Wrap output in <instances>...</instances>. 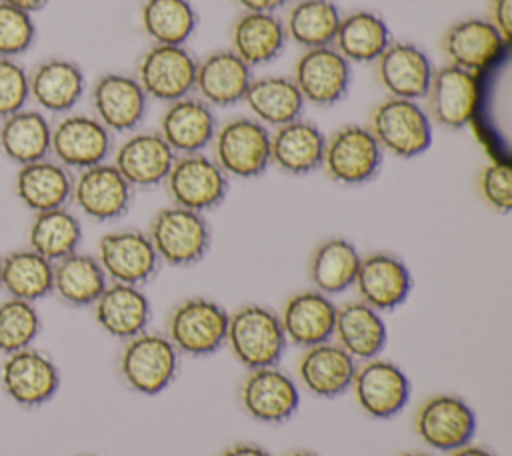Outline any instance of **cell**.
<instances>
[{
  "label": "cell",
  "mask_w": 512,
  "mask_h": 456,
  "mask_svg": "<svg viewBox=\"0 0 512 456\" xmlns=\"http://www.w3.org/2000/svg\"><path fill=\"white\" fill-rule=\"evenodd\" d=\"M400 456H430V454H426V452H404Z\"/></svg>",
  "instance_id": "obj_53"
},
{
  "label": "cell",
  "mask_w": 512,
  "mask_h": 456,
  "mask_svg": "<svg viewBox=\"0 0 512 456\" xmlns=\"http://www.w3.org/2000/svg\"><path fill=\"white\" fill-rule=\"evenodd\" d=\"M450 456H494L490 450L482 448V446H476V444H466L458 450H452Z\"/></svg>",
  "instance_id": "obj_51"
},
{
  "label": "cell",
  "mask_w": 512,
  "mask_h": 456,
  "mask_svg": "<svg viewBox=\"0 0 512 456\" xmlns=\"http://www.w3.org/2000/svg\"><path fill=\"white\" fill-rule=\"evenodd\" d=\"M96 258L110 282L140 288L148 284L160 268V258L148 234L132 228L102 234Z\"/></svg>",
  "instance_id": "obj_13"
},
{
  "label": "cell",
  "mask_w": 512,
  "mask_h": 456,
  "mask_svg": "<svg viewBox=\"0 0 512 456\" xmlns=\"http://www.w3.org/2000/svg\"><path fill=\"white\" fill-rule=\"evenodd\" d=\"M332 340L356 362L378 358L388 342V328L382 312L374 310L362 300L336 308Z\"/></svg>",
  "instance_id": "obj_32"
},
{
  "label": "cell",
  "mask_w": 512,
  "mask_h": 456,
  "mask_svg": "<svg viewBox=\"0 0 512 456\" xmlns=\"http://www.w3.org/2000/svg\"><path fill=\"white\" fill-rule=\"evenodd\" d=\"M112 152V132L92 114L68 112L52 124L50 156L68 170H84L106 162Z\"/></svg>",
  "instance_id": "obj_12"
},
{
  "label": "cell",
  "mask_w": 512,
  "mask_h": 456,
  "mask_svg": "<svg viewBox=\"0 0 512 456\" xmlns=\"http://www.w3.org/2000/svg\"><path fill=\"white\" fill-rule=\"evenodd\" d=\"M74 176L52 156L18 166L12 182L16 200L32 214L64 208L72 198Z\"/></svg>",
  "instance_id": "obj_25"
},
{
  "label": "cell",
  "mask_w": 512,
  "mask_h": 456,
  "mask_svg": "<svg viewBox=\"0 0 512 456\" xmlns=\"http://www.w3.org/2000/svg\"><path fill=\"white\" fill-rule=\"evenodd\" d=\"M390 42V28L382 16L370 10H356L340 18L332 46L346 62L366 64L376 62Z\"/></svg>",
  "instance_id": "obj_37"
},
{
  "label": "cell",
  "mask_w": 512,
  "mask_h": 456,
  "mask_svg": "<svg viewBox=\"0 0 512 456\" xmlns=\"http://www.w3.org/2000/svg\"><path fill=\"white\" fill-rule=\"evenodd\" d=\"M180 354L164 334L142 332L126 340L120 352V376L124 384L142 394L156 396L176 378Z\"/></svg>",
  "instance_id": "obj_3"
},
{
  "label": "cell",
  "mask_w": 512,
  "mask_h": 456,
  "mask_svg": "<svg viewBox=\"0 0 512 456\" xmlns=\"http://www.w3.org/2000/svg\"><path fill=\"white\" fill-rule=\"evenodd\" d=\"M30 100L40 112L64 116L76 108L86 90L82 68L68 58H44L28 72Z\"/></svg>",
  "instance_id": "obj_22"
},
{
  "label": "cell",
  "mask_w": 512,
  "mask_h": 456,
  "mask_svg": "<svg viewBox=\"0 0 512 456\" xmlns=\"http://www.w3.org/2000/svg\"><path fill=\"white\" fill-rule=\"evenodd\" d=\"M214 160L230 178H256L270 166V130L256 118H232L214 134Z\"/></svg>",
  "instance_id": "obj_6"
},
{
  "label": "cell",
  "mask_w": 512,
  "mask_h": 456,
  "mask_svg": "<svg viewBox=\"0 0 512 456\" xmlns=\"http://www.w3.org/2000/svg\"><path fill=\"white\" fill-rule=\"evenodd\" d=\"M286 40L284 22L276 14L244 12L232 26L230 50L250 68H256L276 60L282 54Z\"/></svg>",
  "instance_id": "obj_33"
},
{
  "label": "cell",
  "mask_w": 512,
  "mask_h": 456,
  "mask_svg": "<svg viewBox=\"0 0 512 456\" xmlns=\"http://www.w3.org/2000/svg\"><path fill=\"white\" fill-rule=\"evenodd\" d=\"M242 102L266 128H278L300 118L306 104L294 80L288 76L252 78Z\"/></svg>",
  "instance_id": "obj_36"
},
{
  "label": "cell",
  "mask_w": 512,
  "mask_h": 456,
  "mask_svg": "<svg viewBox=\"0 0 512 456\" xmlns=\"http://www.w3.org/2000/svg\"><path fill=\"white\" fill-rule=\"evenodd\" d=\"M166 328V338L178 354L210 356L226 344L228 312L210 298L190 296L172 308Z\"/></svg>",
  "instance_id": "obj_2"
},
{
  "label": "cell",
  "mask_w": 512,
  "mask_h": 456,
  "mask_svg": "<svg viewBox=\"0 0 512 456\" xmlns=\"http://www.w3.org/2000/svg\"><path fill=\"white\" fill-rule=\"evenodd\" d=\"M278 318L288 342L310 348L332 340L336 304L318 290H302L284 302Z\"/></svg>",
  "instance_id": "obj_27"
},
{
  "label": "cell",
  "mask_w": 512,
  "mask_h": 456,
  "mask_svg": "<svg viewBox=\"0 0 512 456\" xmlns=\"http://www.w3.org/2000/svg\"><path fill=\"white\" fill-rule=\"evenodd\" d=\"M98 326L112 338L130 340L146 332L152 308L140 286L108 282L104 292L92 304Z\"/></svg>",
  "instance_id": "obj_28"
},
{
  "label": "cell",
  "mask_w": 512,
  "mask_h": 456,
  "mask_svg": "<svg viewBox=\"0 0 512 456\" xmlns=\"http://www.w3.org/2000/svg\"><path fill=\"white\" fill-rule=\"evenodd\" d=\"M36 40L34 16L0 2V58H18Z\"/></svg>",
  "instance_id": "obj_44"
},
{
  "label": "cell",
  "mask_w": 512,
  "mask_h": 456,
  "mask_svg": "<svg viewBox=\"0 0 512 456\" xmlns=\"http://www.w3.org/2000/svg\"><path fill=\"white\" fill-rule=\"evenodd\" d=\"M2 392L22 408L50 402L60 388V370L42 350L28 346L6 354L0 364Z\"/></svg>",
  "instance_id": "obj_8"
},
{
  "label": "cell",
  "mask_w": 512,
  "mask_h": 456,
  "mask_svg": "<svg viewBox=\"0 0 512 456\" xmlns=\"http://www.w3.org/2000/svg\"><path fill=\"white\" fill-rule=\"evenodd\" d=\"M28 102V70L18 58H0V120L26 108Z\"/></svg>",
  "instance_id": "obj_45"
},
{
  "label": "cell",
  "mask_w": 512,
  "mask_h": 456,
  "mask_svg": "<svg viewBox=\"0 0 512 456\" xmlns=\"http://www.w3.org/2000/svg\"><path fill=\"white\" fill-rule=\"evenodd\" d=\"M352 392L364 414L376 420L396 416L410 400L406 372L386 358H372L356 366Z\"/></svg>",
  "instance_id": "obj_14"
},
{
  "label": "cell",
  "mask_w": 512,
  "mask_h": 456,
  "mask_svg": "<svg viewBox=\"0 0 512 456\" xmlns=\"http://www.w3.org/2000/svg\"><path fill=\"white\" fill-rule=\"evenodd\" d=\"M108 282L98 258L92 254L76 250L54 262L52 294L72 308L92 306Z\"/></svg>",
  "instance_id": "obj_35"
},
{
  "label": "cell",
  "mask_w": 512,
  "mask_h": 456,
  "mask_svg": "<svg viewBox=\"0 0 512 456\" xmlns=\"http://www.w3.org/2000/svg\"><path fill=\"white\" fill-rule=\"evenodd\" d=\"M286 456H318V454H314V452H310V450H294V452H290V454H286Z\"/></svg>",
  "instance_id": "obj_52"
},
{
  "label": "cell",
  "mask_w": 512,
  "mask_h": 456,
  "mask_svg": "<svg viewBox=\"0 0 512 456\" xmlns=\"http://www.w3.org/2000/svg\"><path fill=\"white\" fill-rule=\"evenodd\" d=\"M292 80L304 102L334 106L346 96L352 82V70L350 62H346L334 46H322L300 54Z\"/></svg>",
  "instance_id": "obj_19"
},
{
  "label": "cell",
  "mask_w": 512,
  "mask_h": 456,
  "mask_svg": "<svg viewBox=\"0 0 512 456\" xmlns=\"http://www.w3.org/2000/svg\"><path fill=\"white\" fill-rule=\"evenodd\" d=\"M86 456H90V454H86Z\"/></svg>",
  "instance_id": "obj_55"
},
{
  "label": "cell",
  "mask_w": 512,
  "mask_h": 456,
  "mask_svg": "<svg viewBox=\"0 0 512 456\" xmlns=\"http://www.w3.org/2000/svg\"><path fill=\"white\" fill-rule=\"evenodd\" d=\"M216 116L212 106L192 94L166 106L160 118L158 134L174 150V154H198L212 144L216 134Z\"/></svg>",
  "instance_id": "obj_26"
},
{
  "label": "cell",
  "mask_w": 512,
  "mask_h": 456,
  "mask_svg": "<svg viewBox=\"0 0 512 456\" xmlns=\"http://www.w3.org/2000/svg\"><path fill=\"white\" fill-rule=\"evenodd\" d=\"M368 130L382 152L398 158H416L432 146V120L414 100H382L372 110Z\"/></svg>",
  "instance_id": "obj_4"
},
{
  "label": "cell",
  "mask_w": 512,
  "mask_h": 456,
  "mask_svg": "<svg viewBox=\"0 0 512 456\" xmlns=\"http://www.w3.org/2000/svg\"><path fill=\"white\" fill-rule=\"evenodd\" d=\"M0 268H2V254H0Z\"/></svg>",
  "instance_id": "obj_54"
},
{
  "label": "cell",
  "mask_w": 512,
  "mask_h": 456,
  "mask_svg": "<svg viewBox=\"0 0 512 456\" xmlns=\"http://www.w3.org/2000/svg\"><path fill=\"white\" fill-rule=\"evenodd\" d=\"M0 2H4L8 6H14L18 10H24L32 16H34V12H40L48 4V0H0Z\"/></svg>",
  "instance_id": "obj_50"
},
{
  "label": "cell",
  "mask_w": 512,
  "mask_h": 456,
  "mask_svg": "<svg viewBox=\"0 0 512 456\" xmlns=\"http://www.w3.org/2000/svg\"><path fill=\"white\" fill-rule=\"evenodd\" d=\"M54 264L32 248H16L2 254L0 290L10 298L38 302L52 294Z\"/></svg>",
  "instance_id": "obj_38"
},
{
  "label": "cell",
  "mask_w": 512,
  "mask_h": 456,
  "mask_svg": "<svg viewBox=\"0 0 512 456\" xmlns=\"http://www.w3.org/2000/svg\"><path fill=\"white\" fill-rule=\"evenodd\" d=\"M382 154V148L366 126L346 124L326 138L322 168L338 184L360 186L378 174Z\"/></svg>",
  "instance_id": "obj_7"
},
{
  "label": "cell",
  "mask_w": 512,
  "mask_h": 456,
  "mask_svg": "<svg viewBox=\"0 0 512 456\" xmlns=\"http://www.w3.org/2000/svg\"><path fill=\"white\" fill-rule=\"evenodd\" d=\"M42 330V318L34 302L6 296L0 302V352L12 354L34 346Z\"/></svg>",
  "instance_id": "obj_43"
},
{
  "label": "cell",
  "mask_w": 512,
  "mask_h": 456,
  "mask_svg": "<svg viewBox=\"0 0 512 456\" xmlns=\"http://www.w3.org/2000/svg\"><path fill=\"white\" fill-rule=\"evenodd\" d=\"M52 122L38 108H22L0 120V152L16 166L50 156Z\"/></svg>",
  "instance_id": "obj_34"
},
{
  "label": "cell",
  "mask_w": 512,
  "mask_h": 456,
  "mask_svg": "<svg viewBox=\"0 0 512 456\" xmlns=\"http://www.w3.org/2000/svg\"><path fill=\"white\" fill-rule=\"evenodd\" d=\"M488 22L510 44V40H512V0H490Z\"/></svg>",
  "instance_id": "obj_47"
},
{
  "label": "cell",
  "mask_w": 512,
  "mask_h": 456,
  "mask_svg": "<svg viewBox=\"0 0 512 456\" xmlns=\"http://www.w3.org/2000/svg\"><path fill=\"white\" fill-rule=\"evenodd\" d=\"M92 116L110 132H134L148 108V96L136 76L122 72L102 74L90 92Z\"/></svg>",
  "instance_id": "obj_16"
},
{
  "label": "cell",
  "mask_w": 512,
  "mask_h": 456,
  "mask_svg": "<svg viewBox=\"0 0 512 456\" xmlns=\"http://www.w3.org/2000/svg\"><path fill=\"white\" fill-rule=\"evenodd\" d=\"M82 242V224L74 212L54 208L32 216L28 226V248L52 264L76 252Z\"/></svg>",
  "instance_id": "obj_40"
},
{
  "label": "cell",
  "mask_w": 512,
  "mask_h": 456,
  "mask_svg": "<svg viewBox=\"0 0 512 456\" xmlns=\"http://www.w3.org/2000/svg\"><path fill=\"white\" fill-rule=\"evenodd\" d=\"M326 136L308 120L296 118L270 134V164L284 174L304 176L322 168Z\"/></svg>",
  "instance_id": "obj_31"
},
{
  "label": "cell",
  "mask_w": 512,
  "mask_h": 456,
  "mask_svg": "<svg viewBox=\"0 0 512 456\" xmlns=\"http://www.w3.org/2000/svg\"><path fill=\"white\" fill-rule=\"evenodd\" d=\"M220 456H272L266 448L252 442H236L220 452Z\"/></svg>",
  "instance_id": "obj_48"
},
{
  "label": "cell",
  "mask_w": 512,
  "mask_h": 456,
  "mask_svg": "<svg viewBox=\"0 0 512 456\" xmlns=\"http://www.w3.org/2000/svg\"><path fill=\"white\" fill-rule=\"evenodd\" d=\"M140 22L152 44L186 46L196 32L198 14L188 0H144Z\"/></svg>",
  "instance_id": "obj_42"
},
{
  "label": "cell",
  "mask_w": 512,
  "mask_h": 456,
  "mask_svg": "<svg viewBox=\"0 0 512 456\" xmlns=\"http://www.w3.org/2000/svg\"><path fill=\"white\" fill-rule=\"evenodd\" d=\"M414 428L430 448L452 452L472 442L476 434V412L456 394H434L418 406Z\"/></svg>",
  "instance_id": "obj_10"
},
{
  "label": "cell",
  "mask_w": 512,
  "mask_h": 456,
  "mask_svg": "<svg viewBox=\"0 0 512 456\" xmlns=\"http://www.w3.org/2000/svg\"><path fill=\"white\" fill-rule=\"evenodd\" d=\"M240 402L250 418L264 424H282L296 414L300 390L278 366L254 368L240 384Z\"/></svg>",
  "instance_id": "obj_17"
},
{
  "label": "cell",
  "mask_w": 512,
  "mask_h": 456,
  "mask_svg": "<svg viewBox=\"0 0 512 456\" xmlns=\"http://www.w3.org/2000/svg\"><path fill=\"white\" fill-rule=\"evenodd\" d=\"M134 188L124 180L112 162H102L80 170L72 180L70 202L96 220L112 222L124 216L132 204Z\"/></svg>",
  "instance_id": "obj_15"
},
{
  "label": "cell",
  "mask_w": 512,
  "mask_h": 456,
  "mask_svg": "<svg viewBox=\"0 0 512 456\" xmlns=\"http://www.w3.org/2000/svg\"><path fill=\"white\" fill-rule=\"evenodd\" d=\"M226 344L248 370L278 366L286 350V334L276 312L262 304H246L228 314Z\"/></svg>",
  "instance_id": "obj_1"
},
{
  "label": "cell",
  "mask_w": 512,
  "mask_h": 456,
  "mask_svg": "<svg viewBox=\"0 0 512 456\" xmlns=\"http://www.w3.org/2000/svg\"><path fill=\"white\" fill-rule=\"evenodd\" d=\"M508 42L486 18H464L454 22L442 38L448 64L472 74H482L502 60Z\"/></svg>",
  "instance_id": "obj_20"
},
{
  "label": "cell",
  "mask_w": 512,
  "mask_h": 456,
  "mask_svg": "<svg viewBox=\"0 0 512 456\" xmlns=\"http://www.w3.org/2000/svg\"><path fill=\"white\" fill-rule=\"evenodd\" d=\"M356 360L334 340L304 348L298 360V376L304 388L320 398H336L350 390Z\"/></svg>",
  "instance_id": "obj_29"
},
{
  "label": "cell",
  "mask_w": 512,
  "mask_h": 456,
  "mask_svg": "<svg viewBox=\"0 0 512 456\" xmlns=\"http://www.w3.org/2000/svg\"><path fill=\"white\" fill-rule=\"evenodd\" d=\"M196 64L186 46L152 44L138 60L136 80L148 98L170 104L194 92Z\"/></svg>",
  "instance_id": "obj_11"
},
{
  "label": "cell",
  "mask_w": 512,
  "mask_h": 456,
  "mask_svg": "<svg viewBox=\"0 0 512 456\" xmlns=\"http://www.w3.org/2000/svg\"><path fill=\"white\" fill-rule=\"evenodd\" d=\"M252 68L230 48L216 50L196 64L194 90L208 106H234L244 100Z\"/></svg>",
  "instance_id": "obj_30"
},
{
  "label": "cell",
  "mask_w": 512,
  "mask_h": 456,
  "mask_svg": "<svg viewBox=\"0 0 512 456\" xmlns=\"http://www.w3.org/2000/svg\"><path fill=\"white\" fill-rule=\"evenodd\" d=\"M480 196L498 214L512 210V170L508 162L494 160L486 164L478 178Z\"/></svg>",
  "instance_id": "obj_46"
},
{
  "label": "cell",
  "mask_w": 512,
  "mask_h": 456,
  "mask_svg": "<svg viewBox=\"0 0 512 456\" xmlns=\"http://www.w3.org/2000/svg\"><path fill=\"white\" fill-rule=\"evenodd\" d=\"M148 238L160 262L170 266H192L210 250V224L200 212L168 206L154 214Z\"/></svg>",
  "instance_id": "obj_5"
},
{
  "label": "cell",
  "mask_w": 512,
  "mask_h": 456,
  "mask_svg": "<svg viewBox=\"0 0 512 456\" xmlns=\"http://www.w3.org/2000/svg\"><path fill=\"white\" fill-rule=\"evenodd\" d=\"M360 254L346 238H328L316 246L310 258V280L314 290L334 296L354 286Z\"/></svg>",
  "instance_id": "obj_39"
},
{
  "label": "cell",
  "mask_w": 512,
  "mask_h": 456,
  "mask_svg": "<svg viewBox=\"0 0 512 456\" xmlns=\"http://www.w3.org/2000/svg\"><path fill=\"white\" fill-rule=\"evenodd\" d=\"M236 2L244 8V12H266V14H274L276 10L288 4V0H236Z\"/></svg>",
  "instance_id": "obj_49"
},
{
  "label": "cell",
  "mask_w": 512,
  "mask_h": 456,
  "mask_svg": "<svg viewBox=\"0 0 512 456\" xmlns=\"http://www.w3.org/2000/svg\"><path fill=\"white\" fill-rule=\"evenodd\" d=\"M174 160L158 132H134L116 148L112 164L132 188H154L166 180Z\"/></svg>",
  "instance_id": "obj_24"
},
{
  "label": "cell",
  "mask_w": 512,
  "mask_h": 456,
  "mask_svg": "<svg viewBox=\"0 0 512 456\" xmlns=\"http://www.w3.org/2000/svg\"><path fill=\"white\" fill-rule=\"evenodd\" d=\"M424 98L428 102L426 112L430 120L444 128L460 130L466 124H470L478 110V76L452 64H446L434 70Z\"/></svg>",
  "instance_id": "obj_18"
},
{
  "label": "cell",
  "mask_w": 512,
  "mask_h": 456,
  "mask_svg": "<svg viewBox=\"0 0 512 456\" xmlns=\"http://www.w3.org/2000/svg\"><path fill=\"white\" fill-rule=\"evenodd\" d=\"M354 286L360 300L378 312L396 310L412 292L408 266L390 252H372L360 258Z\"/></svg>",
  "instance_id": "obj_21"
},
{
  "label": "cell",
  "mask_w": 512,
  "mask_h": 456,
  "mask_svg": "<svg viewBox=\"0 0 512 456\" xmlns=\"http://www.w3.org/2000/svg\"><path fill=\"white\" fill-rule=\"evenodd\" d=\"M376 74L390 98L422 100L434 68L428 54L412 42H390L376 60Z\"/></svg>",
  "instance_id": "obj_23"
},
{
  "label": "cell",
  "mask_w": 512,
  "mask_h": 456,
  "mask_svg": "<svg viewBox=\"0 0 512 456\" xmlns=\"http://www.w3.org/2000/svg\"><path fill=\"white\" fill-rule=\"evenodd\" d=\"M164 184L174 206L200 214L220 206L228 194V176L202 152L176 156Z\"/></svg>",
  "instance_id": "obj_9"
},
{
  "label": "cell",
  "mask_w": 512,
  "mask_h": 456,
  "mask_svg": "<svg viewBox=\"0 0 512 456\" xmlns=\"http://www.w3.org/2000/svg\"><path fill=\"white\" fill-rule=\"evenodd\" d=\"M340 18L342 14L332 0H298L284 22L286 36L304 50L332 46Z\"/></svg>",
  "instance_id": "obj_41"
}]
</instances>
